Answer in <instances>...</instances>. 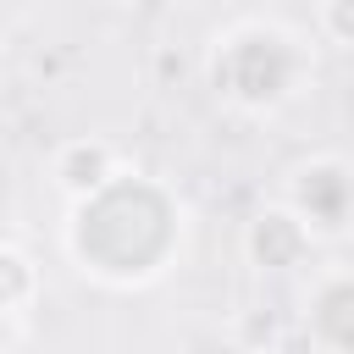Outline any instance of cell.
I'll use <instances>...</instances> for the list:
<instances>
[{
    "label": "cell",
    "instance_id": "cell-6",
    "mask_svg": "<svg viewBox=\"0 0 354 354\" xmlns=\"http://www.w3.org/2000/svg\"><path fill=\"white\" fill-rule=\"evenodd\" d=\"M0 105H6V88H0Z\"/></svg>",
    "mask_w": 354,
    "mask_h": 354
},
{
    "label": "cell",
    "instance_id": "cell-2",
    "mask_svg": "<svg viewBox=\"0 0 354 354\" xmlns=\"http://www.w3.org/2000/svg\"><path fill=\"white\" fill-rule=\"evenodd\" d=\"M288 210L304 221L310 238L315 232H343V210H348V171H343V160L304 166L299 183H293V205Z\"/></svg>",
    "mask_w": 354,
    "mask_h": 354
},
{
    "label": "cell",
    "instance_id": "cell-5",
    "mask_svg": "<svg viewBox=\"0 0 354 354\" xmlns=\"http://www.w3.org/2000/svg\"><path fill=\"white\" fill-rule=\"evenodd\" d=\"M315 22L332 33V44H354V6H348V0H337V6H321V11H315Z\"/></svg>",
    "mask_w": 354,
    "mask_h": 354
},
{
    "label": "cell",
    "instance_id": "cell-4",
    "mask_svg": "<svg viewBox=\"0 0 354 354\" xmlns=\"http://www.w3.org/2000/svg\"><path fill=\"white\" fill-rule=\"evenodd\" d=\"M39 299V266L28 260V249L0 243V315H22Z\"/></svg>",
    "mask_w": 354,
    "mask_h": 354
},
{
    "label": "cell",
    "instance_id": "cell-3",
    "mask_svg": "<svg viewBox=\"0 0 354 354\" xmlns=\"http://www.w3.org/2000/svg\"><path fill=\"white\" fill-rule=\"evenodd\" d=\"M243 254H249L260 271H293V266L310 254V232H304V221H299L288 205H271V210H260V216L249 221Z\"/></svg>",
    "mask_w": 354,
    "mask_h": 354
},
{
    "label": "cell",
    "instance_id": "cell-1",
    "mask_svg": "<svg viewBox=\"0 0 354 354\" xmlns=\"http://www.w3.org/2000/svg\"><path fill=\"white\" fill-rule=\"evenodd\" d=\"M50 177H55V188L66 199L88 205V199H100L122 177V160H116V149L105 138H66L55 149V160H50Z\"/></svg>",
    "mask_w": 354,
    "mask_h": 354
}]
</instances>
